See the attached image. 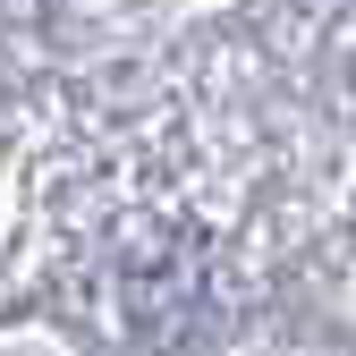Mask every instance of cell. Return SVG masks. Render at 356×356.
<instances>
[]
</instances>
